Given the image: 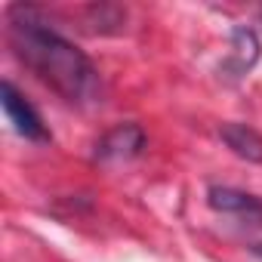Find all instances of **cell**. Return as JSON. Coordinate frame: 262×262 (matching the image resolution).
Returning <instances> with one entry per match:
<instances>
[{"instance_id":"obj_1","label":"cell","mask_w":262,"mask_h":262,"mask_svg":"<svg viewBox=\"0 0 262 262\" xmlns=\"http://www.w3.org/2000/svg\"><path fill=\"white\" fill-rule=\"evenodd\" d=\"M7 37L13 53L25 68H31L47 86H53L68 102H93L99 96V71L96 65L59 31H53L37 10L13 7Z\"/></svg>"},{"instance_id":"obj_2","label":"cell","mask_w":262,"mask_h":262,"mask_svg":"<svg viewBox=\"0 0 262 262\" xmlns=\"http://www.w3.org/2000/svg\"><path fill=\"white\" fill-rule=\"evenodd\" d=\"M0 102H4V111H7V117H10V123L19 136H25L31 142H47L50 139V129H47L43 117L37 114V108L10 80H4V86H0Z\"/></svg>"},{"instance_id":"obj_3","label":"cell","mask_w":262,"mask_h":262,"mask_svg":"<svg viewBox=\"0 0 262 262\" xmlns=\"http://www.w3.org/2000/svg\"><path fill=\"white\" fill-rule=\"evenodd\" d=\"M145 148V133L136 126V123H120L114 126L111 133L102 136V142L96 145V161H129V158H136L139 151Z\"/></svg>"},{"instance_id":"obj_4","label":"cell","mask_w":262,"mask_h":262,"mask_svg":"<svg viewBox=\"0 0 262 262\" xmlns=\"http://www.w3.org/2000/svg\"><path fill=\"white\" fill-rule=\"evenodd\" d=\"M210 207L219 213H237V216H262V204L237 188H210Z\"/></svg>"},{"instance_id":"obj_5","label":"cell","mask_w":262,"mask_h":262,"mask_svg":"<svg viewBox=\"0 0 262 262\" xmlns=\"http://www.w3.org/2000/svg\"><path fill=\"white\" fill-rule=\"evenodd\" d=\"M222 139L228 148L247 161H262V133H256L247 123H225L222 126Z\"/></svg>"}]
</instances>
